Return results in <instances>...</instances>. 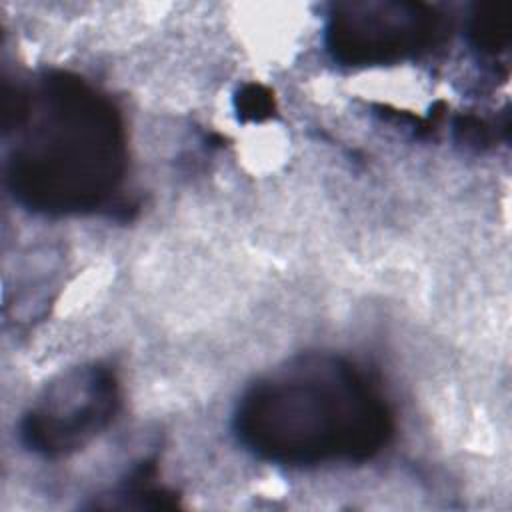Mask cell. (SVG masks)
I'll list each match as a JSON object with an SVG mask.
<instances>
[{
    "mask_svg": "<svg viewBox=\"0 0 512 512\" xmlns=\"http://www.w3.org/2000/svg\"><path fill=\"white\" fill-rule=\"evenodd\" d=\"M4 142L6 186L34 214H94L124 186V118L74 72L46 70L6 88Z\"/></svg>",
    "mask_w": 512,
    "mask_h": 512,
    "instance_id": "6da1fadb",
    "label": "cell"
},
{
    "mask_svg": "<svg viewBox=\"0 0 512 512\" xmlns=\"http://www.w3.org/2000/svg\"><path fill=\"white\" fill-rule=\"evenodd\" d=\"M394 428L378 382L332 352L298 354L262 374L232 412L238 444L288 468L368 462L390 444Z\"/></svg>",
    "mask_w": 512,
    "mask_h": 512,
    "instance_id": "7a4b0ae2",
    "label": "cell"
},
{
    "mask_svg": "<svg viewBox=\"0 0 512 512\" xmlns=\"http://www.w3.org/2000/svg\"><path fill=\"white\" fill-rule=\"evenodd\" d=\"M446 32V16L424 2H338L326 16L324 46L342 66H392L430 52Z\"/></svg>",
    "mask_w": 512,
    "mask_h": 512,
    "instance_id": "3957f363",
    "label": "cell"
},
{
    "mask_svg": "<svg viewBox=\"0 0 512 512\" xmlns=\"http://www.w3.org/2000/svg\"><path fill=\"white\" fill-rule=\"evenodd\" d=\"M120 408L116 372L90 362L54 378L18 424V438L32 454L58 460L96 440Z\"/></svg>",
    "mask_w": 512,
    "mask_h": 512,
    "instance_id": "277c9868",
    "label": "cell"
},
{
    "mask_svg": "<svg viewBox=\"0 0 512 512\" xmlns=\"http://www.w3.org/2000/svg\"><path fill=\"white\" fill-rule=\"evenodd\" d=\"M468 42L484 58H496L510 46V16L502 4H478L466 24Z\"/></svg>",
    "mask_w": 512,
    "mask_h": 512,
    "instance_id": "5b68a950",
    "label": "cell"
},
{
    "mask_svg": "<svg viewBox=\"0 0 512 512\" xmlns=\"http://www.w3.org/2000/svg\"><path fill=\"white\" fill-rule=\"evenodd\" d=\"M236 118L240 122H266L276 112L274 92L260 82L242 84L232 98Z\"/></svg>",
    "mask_w": 512,
    "mask_h": 512,
    "instance_id": "8992f818",
    "label": "cell"
},
{
    "mask_svg": "<svg viewBox=\"0 0 512 512\" xmlns=\"http://www.w3.org/2000/svg\"><path fill=\"white\" fill-rule=\"evenodd\" d=\"M490 124L478 116H458L454 120L456 138L468 146H484L490 142Z\"/></svg>",
    "mask_w": 512,
    "mask_h": 512,
    "instance_id": "52a82bcc",
    "label": "cell"
}]
</instances>
